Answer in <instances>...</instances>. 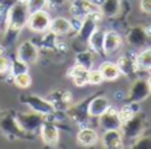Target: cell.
<instances>
[{"label": "cell", "instance_id": "1", "mask_svg": "<svg viewBox=\"0 0 151 149\" xmlns=\"http://www.w3.org/2000/svg\"><path fill=\"white\" fill-rule=\"evenodd\" d=\"M0 132L8 140H29L35 137V135H31L21 129L16 120L15 111L12 110L0 112Z\"/></svg>", "mask_w": 151, "mask_h": 149}, {"label": "cell", "instance_id": "2", "mask_svg": "<svg viewBox=\"0 0 151 149\" xmlns=\"http://www.w3.org/2000/svg\"><path fill=\"white\" fill-rule=\"evenodd\" d=\"M29 17V11L27 7L25 1H17L9 8L8 12V18H7V25L4 29H11V31L20 32L23 28H25L27 21Z\"/></svg>", "mask_w": 151, "mask_h": 149}, {"label": "cell", "instance_id": "3", "mask_svg": "<svg viewBox=\"0 0 151 149\" xmlns=\"http://www.w3.org/2000/svg\"><path fill=\"white\" fill-rule=\"evenodd\" d=\"M16 120H17L19 126L21 127V129H24L25 132L31 135H36L39 132L40 127H41L42 121L45 120V116L41 114H37L35 111L31 112H20L16 114Z\"/></svg>", "mask_w": 151, "mask_h": 149}, {"label": "cell", "instance_id": "4", "mask_svg": "<svg viewBox=\"0 0 151 149\" xmlns=\"http://www.w3.org/2000/svg\"><path fill=\"white\" fill-rule=\"evenodd\" d=\"M52 21V16L47 9H40L36 12L29 13L28 21H27V28L33 33H44L49 31V25Z\"/></svg>", "mask_w": 151, "mask_h": 149}, {"label": "cell", "instance_id": "5", "mask_svg": "<svg viewBox=\"0 0 151 149\" xmlns=\"http://www.w3.org/2000/svg\"><path fill=\"white\" fill-rule=\"evenodd\" d=\"M146 123H147L146 116L139 111V112H137L129 121H126V123H123L122 126H121V131H122L125 137L134 140L145 133Z\"/></svg>", "mask_w": 151, "mask_h": 149}, {"label": "cell", "instance_id": "6", "mask_svg": "<svg viewBox=\"0 0 151 149\" xmlns=\"http://www.w3.org/2000/svg\"><path fill=\"white\" fill-rule=\"evenodd\" d=\"M89 100L90 99H85L82 102H80L78 104H73L72 103L65 111L66 118L70 121H73L74 124H77V126H81V127L88 126L89 120H90V116L88 114Z\"/></svg>", "mask_w": 151, "mask_h": 149}, {"label": "cell", "instance_id": "7", "mask_svg": "<svg viewBox=\"0 0 151 149\" xmlns=\"http://www.w3.org/2000/svg\"><path fill=\"white\" fill-rule=\"evenodd\" d=\"M39 135L41 137V141L48 147H57L60 143V128L58 124L53 120L45 119L42 121L41 127L39 129Z\"/></svg>", "mask_w": 151, "mask_h": 149}, {"label": "cell", "instance_id": "8", "mask_svg": "<svg viewBox=\"0 0 151 149\" xmlns=\"http://www.w3.org/2000/svg\"><path fill=\"white\" fill-rule=\"evenodd\" d=\"M23 102L28 106L31 111L41 114V115H44V116L53 115V114L57 111L55 108V106L52 104V102H49V100L45 99V98L39 96V95H32V94L25 95V96L23 98Z\"/></svg>", "mask_w": 151, "mask_h": 149}, {"label": "cell", "instance_id": "9", "mask_svg": "<svg viewBox=\"0 0 151 149\" xmlns=\"http://www.w3.org/2000/svg\"><path fill=\"white\" fill-rule=\"evenodd\" d=\"M115 63L119 67L121 74L125 77H133L137 73H139L138 66H137V52L134 49H130L121 54Z\"/></svg>", "mask_w": 151, "mask_h": 149}, {"label": "cell", "instance_id": "10", "mask_svg": "<svg viewBox=\"0 0 151 149\" xmlns=\"http://www.w3.org/2000/svg\"><path fill=\"white\" fill-rule=\"evenodd\" d=\"M16 57H19L20 60H23L24 62H27L29 66L36 63L40 58V49L33 41L31 40H25L23 41L17 48V53Z\"/></svg>", "mask_w": 151, "mask_h": 149}, {"label": "cell", "instance_id": "11", "mask_svg": "<svg viewBox=\"0 0 151 149\" xmlns=\"http://www.w3.org/2000/svg\"><path fill=\"white\" fill-rule=\"evenodd\" d=\"M150 94L151 92H150V89H149L147 79L137 78L130 87V91H129V94H127V100L129 102L141 103L142 100L147 99Z\"/></svg>", "mask_w": 151, "mask_h": 149}, {"label": "cell", "instance_id": "12", "mask_svg": "<svg viewBox=\"0 0 151 149\" xmlns=\"http://www.w3.org/2000/svg\"><path fill=\"white\" fill-rule=\"evenodd\" d=\"M123 44V37L118 31L110 29L105 31V38H104V55H113L119 50V48Z\"/></svg>", "mask_w": 151, "mask_h": 149}, {"label": "cell", "instance_id": "13", "mask_svg": "<svg viewBox=\"0 0 151 149\" xmlns=\"http://www.w3.org/2000/svg\"><path fill=\"white\" fill-rule=\"evenodd\" d=\"M97 9L99 8L91 0H73L69 7V13H70V17H77L83 20Z\"/></svg>", "mask_w": 151, "mask_h": 149}, {"label": "cell", "instance_id": "14", "mask_svg": "<svg viewBox=\"0 0 151 149\" xmlns=\"http://www.w3.org/2000/svg\"><path fill=\"white\" fill-rule=\"evenodd\" d=\"M97 119H98V126L101 127L104 131H106V129H118L122 126V123H121V120H119V116H118V110L114 106H110V107Z\"/></svg>", "mask_w": 151, "mask_h": 149}, {"label": "cell", "instance_id": "15", "mask_svg": "<svg viewBox=\"0 0 151 149\" xmlns=\"http://www.w3.org/2000/svg\"><path fill=\"white\" fill-rule=\"evenodd\" d=\"M123 136L121 128L118 129H106L101 136V144L106 149H118L123 147Z\"/></svg>", "mask_w": 151, "mask_h": 149}, {"label": "cell", "instance_id": "16", "mask_svg": "<svg viewBox=\"0 0 151 149\" xmlns=\"http://www.w3.org/2000/svg\"><path fill=\"white\" fill-rule=\"evenodd\" d=\"M110 102L106 96L104 95H98V96H94L89 100L88 104V114L90 118H98L101 116L107 108L110 107Z\"/></svg>", "mask_w": 151, "mask_h": 149}, {"label": "cell", "instance_id": "17", "mask_svg": "<svg viewBox=\"0 0 151 149\" xmlns=\"http://www.w3.org/2000/svg\"><path fill=\"white\" fill-rule=\"evenodd\" d=\"M99 136L94 128L85 126L81 127L80 131L77 132V143L82 147H94L98 143Z\"/></svg>", "mask_w": 151, "mask_h": 149}, {"label": "cell", "instance_id": "18", "mask_svg": "<svg viewBox=\"0 0 151 149\" xmlns=\"http://www.w3.org/2000/svg\"><path fill=\"white\" fill-rule=\"evenodd\" d=\"M49 31L53 32L56 36H66V34H70L73 32L72 28V23L70 18L63 17V16H57V17L52 18L49 25Z\"/></svg>", "mask_w": 151, "mask_h": 149}, {"label": "cell", "instance_id": "19", "mask_svg": "<svg viewBox=\"0 0 151 149\" xmlns=\"http://www.w3.org/2000/svg\"><path fill=\"white\" fill-rule=\"evenodd\" d=\"M147 34L143 26H131L126 32V41L133 48H141L147 41Z\"/></svg>", "mask_w": 151, "mask_h": 149}, {"label": "cell", "instance_id": "20", "mask_svg": "<svg viewBox=\"0 0 151 149\" xmlns=\"http://www.w3.org/2000/svg\"><path fill=\"white\" fill-rule=\"evenodd\" d=\"M88 69H85L83 66L74 63L70 69L68 70V77L72 79V82L74 83V86L77 87H85L88 84Z\"/></svg>", "mask_w": 151, "mask_h": 149}, {"label": "cell", "instance_id": "21", "mask_svg": "<svg viewBox=\"0 0 151 149\" xmlns=\"http://www.w3.org/2000/svg\"><path fill=\"white\" fill-rule=\"evenodd\" d=\"M98 69L101 71L102 77H104V81L106 82H114L122 75L118 65L115 62H111V61H104Z\"/></svg>", "mask_w": 151, "mask_h": 149}, {"label": "cell", "instance_id": "22", "mask_svg": "<svg viewBox=\"0 0 151 149\" xmlns=\"http://www.w3.org/2000/svg\"><path fill=\"white\" fill-rule=\"evenodd\" d=\"M104 38H105V31L102 28H98L91 33L90 38L88 40V48L94 53V54H104Z\"/></svg>", "mask_w": 151, "mask_h": 149}, {"label": "cell", "instance_id": "23", "mask_svg": "<svg viewBox=\"0 0 151 149\" xmlns=\"http://www.w3.org/2000/svg\"><path fill=\"white\" fill-rule=\"evenodd\" d=\"M122 0H104L101 5H99V11L102 12L104 17H117L122 11Z\"/></svg>", "mask_w": 151, "mask_h": 149}, {"label": "cell", "instance_id": "24", "mask_svg": "<svg viewBox=\"0 0 151 149\" xmlns=\"http://www.w3.org/2000/svg\"><path fill=\"white\" fill-rule=\"evenodd\" d=\"M97 29V23L93 20L91 17H85L82 21V25H81L80 31L77 32V38L80 40V41L85 42L86 45H88V40L90 38L91 33H93L94 31Z\"/></svg>", "mask_w": 151, "mask_h": 149}, {"label": "cell", "instance_id": "25", "mask_svg": "<svg viewBox=\"0 0 151 149\" xmlns=\"http://www.w3.org/2000/svg\"><path fill=\"white\" fill-rule=\"evenodd\" d=\"M76 63L83 66V67L88 69V70L93 69V65H94V53L91 52L89 48H88V49L78 50V53L76 54Z\"/></svg>", "mask_w": 151, "mask_h": 149}, {"label": "cell", "instance_id": "26", "mask_svg": "<svg viewBox=\"0 0 151 149\" xmlns=\"http://www.w3.org/2000/svg\"><path fill=\"white\" fill-rule=\"evenodd\" d=\"M57 36L53 32L47 31L42 33L41 40L39 41V49L40 50H47V52H53L56 50V42H57Z\"/></svg>", "mask_w": 151, "mask_h": 149}, {"label": "cell", "instance_id": "27", "mask_svg": "<svg viewBox=\"0 0 151 149\" xmlns=\"http://www.w3.org/2000/svg\"><path fill=\"white\" fill-rule=\"evenodd\" d=\"M137 66L139 71L151 70V46L137 53Z\"/></svg>", "mask_w": 151, "mask_h": 149}, {"label": "cell", "instance_id": "28", "mask_svg": "<svg viewBox=\"0 0 151 149\" xmlns=\"http://www.w3.org/2000/svg\"><path fill=\"white\" fill-rule=\"evenodd\" d=\"M29 69V65L27 62H24L23 60H20L19 57H15L11 60V67H9V73L13 77L21 73H27Z\"/></svg>", "mask_w": 151, "mask_h": 149}, {"label": "cell", "instance_id": "29", "mask_svg": "<svg viewBox=\"0 0 151 149\" xmlns=\"http://www.w3.org/2000/svg\"><path fill=\"white\" fill-rule=\"evenodd\" d=\"M13 84L20 90H27V89H29L32 84V77L29 75L28 71H27V73L17 74V75L13 77Z\"/></svg>", "mask_w": 151, "mask_h": 149}, {"label": "cell", "instance_id": "30", "mask_svg": "<svg viewBox=\"0 0 151 149\" xmlns=\"http://www.w3.org/2000/svg\"><path fill=\"white\" fill-rule=\"evenodd\" d=\"M104 81V77H102L99 69H90L88 71V84H93V86H97V84H101Z\"/></svg>", "mask_w": 151, "mask_h": 149}, {"label": "cell", "instance_id": "31", "mask_svg": "<svg viewBox=\"0 0 151 149\" xmlns=\"http://www.w3.org/2000/svg\"><path fill=\"white\" fill-rule=\"evenodd\" d=\"M134 144L131 145V148L134 149H151V137L146 136V135H141L139 137L134 139Z\"/></svg>", "mask_w": 151, "mask_h": 149}, {"label": "cell", "instance_id": "32", "mask_svg": "<svg viewBox=\"0 0 151 149\" xmlns=\"http://www.w3.org/2000/svg\"><path fill=\"white\" fill-rule=\"evenodd\" d=\"M27 7L29 13L36 12L40 9H45L47 7V0H27Z\"/></svg>", "mask_w": 151, "mask_h": 149}, {"label": "cell", "instance_id": "33", "mask_svg": "<svg viewBox=\"0 0 151 149\" xmlns=\"http://www.w3.org/2000/svg\"><path fill=\"white\" fill-rule=\"evenodd\" d=\"M8 12H9V7H7L4 4H0V26H1V32L4 31L5 25H7Z\"/></svg>", "mask_w": 151, "mask_h": 149}, {"label": "cell", "instance_id": "34", "mask_svg": "<svg viewBox=\"0 0 151 149\" xmlns=\"http://www.w3.org/2000/svg\"><path fill=\"white\" fill-rule=\"evenodd\" d=\"M9 67H11V60L5 55H0V75L9 73Z\"/></svg>", "mask_w": 151, "mask_h": 149}, {"label": "cell", "instance_id": "35", "mask_svg": "<svg viewBox=\"0 0 151 149\" xmlns=\"http://www.w3.org/2000/svg\"><path fill=\"white\" fill-rule=\"evenodd\" d=\"M66 3H68V0H47V7L49 9L57 11V9H61Z\"/></svg>", "mask_w": 151, "mask_h": 149}, {"label": "cell", "instance_id": "36", "mask_svg": "<svg viewBox=\"0 0 151 149\" xmlns=\"http://www.w3.org/2000/svg\"><path fill=\"white\" fill-rule=\"evenodd\" d=\"M68 50H69L68 42L64 41V40H57V42H56V52L65 54V53H68Z\"/></svg>", "mask_w": 151, "mask_h": 149}, {"label": "cell", "instance_id": "37", "mask_svg": "<svg viewBox=\"0 0 151 149\" xmlns=\"http://www.w3.org/2000/svg\"><path fill=\"white\" fill-rule=\"evenodd\" d=\"M141 5V11L147 15H151V0H141L139 3Z\"/></svg>", "mask_w": 151, "mask_h": 149}, {"label": "cell", "instance_id": "38", "mask_svg": "<svg viewBox=\"0 0 151 149\" xmlns=\"http://www.w3.org/2000/svg\"><path fill=\"white\" fill-rule=\"evenodd\" d=\"M114 98L117 100H123V99H127V95H125V92L122 90H117L114 94Z\"/></svg>", "mask_w": 151, "mask_h": 149}, {"label": "cell", "instance_id": "39", "mask_svg": "<svg viewBox=\"0 0 151 149\" xmlns=\"http://www.w3.org/2000/svg\"><path fill=\"white\" fill-rule=\"evenodd\" d=\"M143 28H145V32H146L147 37H151V24H149V25H146V26H143Z\"/></svg>", "mask_w": 151, "mask_h": 149}, {"label": "cell", "instance_id": "40", "mask_svg": "<svg viewBox=\"0 0 151 149\" xmlns=\"http://www.w3.org/2000/svg\"><path fill=\"white\" fill-rule=\"evenodd\" d=\"M91 1H93V3H94V4H96V5H97V7H98V8H99V5H101V4H102V3H104V0H91Z\"/></svg>", "mask_w": 151, "mask_h": 149}, {"label": "cell", "instance_id": "41", "mask_svg": "<svg viewBox=\"0 0 151 149\" xmlns=\"http://www.w3.org/2000/svg\"><path fill=\"white\" fill-rule=\"evenodd\" d=\"M147 83H149V89H150V92H151V73H150L149 78H147Z\"/></svg>", "mask_w": 151, "mask_h": 149}, {"label": "cell", "instance_id": "42", "mask_svg": "<svg viewBox=\"0 0 151 149\" xmlns=\"http://www.w3.org/2000/svg\"><path fill=\"white\" fill-rule=\"evenodd\" d=\"M0 32H1V26H0Z\"/></svg>", "mask_w": 151, "mask_h": 149}, {"label": "cell", "instance_id": "43", "mask_svg": "<svg viewBox=\"0 0 151 149\" xmlns=\"http://www.w3.org/2000/svg\"><path fill=\"white\" fill-rule=\"evenodd\" d=\"M150 73H151V70H150Z\"/></svg>", "mask_w": 151, "mask_h": 149}]
</instances>
